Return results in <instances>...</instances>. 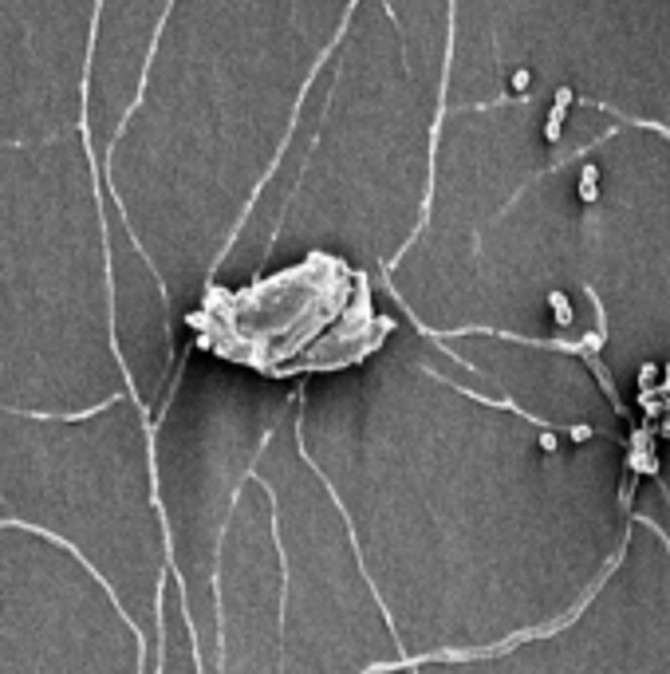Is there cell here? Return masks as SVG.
Wrapping results in <instances>:
<instances>
[{
  "label": "cell",
  "instance_id": "6da1fadb",
  "mask_svg": "<svg viewBox=\"0 0 670 674\" xmlns=\"http://www.w3.org/2000/svg\"><path fill=\"white\" fill-rule=\"evenodd\" d=\"M296 453H300V461H304L308 470L315 473V481H320V485L328 489V497H331V505H335V512H340L343 525H347V540H351V556H355V564H359V576H363L367 591H371L375 607H379V615H382V623H387L390 639L399 643V623H394V615H390V607H387V599H382L379 584H375V580H371V572H367V556H363V544H359V529H355V521H351L347 505H343V497H340V489H335V481H331L328 473H323L320 465H315V458L308 453V446H304V399H300V410H296Z\"/></svg>",
  "mask_w": 670,
  "mask_h": 674
},
{
  "label": "cell",
  "instance_id": "7a4b0ae2",
  "mask_svg": "<svg viewBox=\"0 0 670 674\" xmlns=\"http://www.w3.org/2000/svg\"><path fill=\"white\" fill-rule=\"evenodd\" d=\"M0 529H20V532H36V537H43V540H51L56 548H63V552H71V560L75 564H83V572H91V580L99 584L103 591H107V599H110V607H115V615L122 619V627H127L130 635H135V647H138V663H135V674H146V631L138 627V619L122 607V599H119V591H115V584L107 580V576L95 568L91 560L83 556V548L75 544V540H68V537H60V532H51V529H43V525H36V521H20V517H4L0 521Z\"/></svg>",
  "mask_w": 670,
  "mask_h": 674
},
{
  "label": "cell",
  "instance_id": "3957f363",
  "mask_svg": "<svg viewBox=\"0 0 670 674\" xmlns=\"http://www.w3.org/2000/svg\"><path fill=\"white\" fill-rule=\"evenodd\" d=\"M572 102H576L572 87H560V91H556V102H552V111H548V127H544V138H548V142H556V138H560L564 115H568V107H572Z\"/></svg>",
  "mask_w": 670,
  "mask_h": 674
},
{
  "label": "cell",
  "instance_id": "277c9868",
  "mask_svg": "<svg viewBox=\"0 0 670 674\" xmlns=\"http://www.w3.org/2000/svg\"><path fill=\"white\" fill-rule=\"evenodd\" d=\"M548 304H552V312H556V320H560V327H572V307H568V296H564V292H548Z\"/></svg>",
  "mask_w": 670,
  "mask_h": 674
},
{
  "label": "cell",
  "instance_id": "5b68a950",
  "mask_svg": "<svg viewBox=\"0 0 670 674\" xmlns=\"http://www.w3.org/2000/svg\"><path fill=\"white\" fill-rule=\"evenodd\" d=\"M595 181H600V170L587 166L584 178H580V197H584V201H595V197H600V186H595Z\"/></svg>",
  "mask_w": 670,
  "mask_h": 674
},
{
  "label": "cell",
  "instance_id": "8992f818",
  "mask_svg": "<svg viewBox=\"0 0 670 674\" xmlns=\"http://www.w3.org/2000/svg\"><path fill=\"white\" fill-rule=\"evenodd\" d=\"M528 83H533V75H528V71H517V75H513V87H517V91H525Z\"/></svg>",
  "mask_w": 670,
  "mask_h": 674
}]
</instances>
